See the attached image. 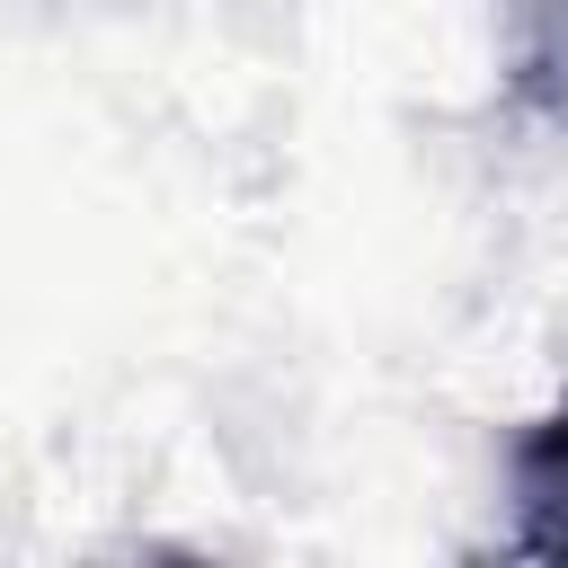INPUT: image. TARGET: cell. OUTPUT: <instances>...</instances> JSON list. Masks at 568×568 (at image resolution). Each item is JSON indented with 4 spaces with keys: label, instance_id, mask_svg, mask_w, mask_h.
I'll return each mask as SVG.
<instances>
[{
    "label": "cell",
    "instance_id": "obj_1",
    "mask_svg": "<svg viewBox=\"0 0 568 568\" xmlns=\"http://www.w3.org/2000/svg\"><path fill=\"white\" fill-rule=\"evenodd\" d=\"M524 488H532V506H559V524H550L541 541L568 550V408L532 435V453H524Z\"/></svg>",
    "mask_w": 568,
    "mask_h": 568
}]
</instances>
